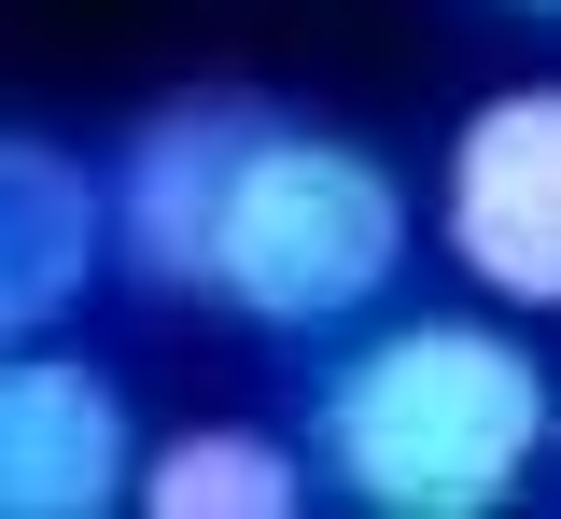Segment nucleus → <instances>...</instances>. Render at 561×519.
<instances>
[{
	"label": "nucleus",
	"mask_w": 561,
	"mask_h": 519,
	"mask_svg": "<svg viewBox=\"0 0 561 519\" xmlns=\"http://www.w3.org/2000/svg\"><path fill=\"white\" fill-rule=\"evenodd\" d=\"M548 449H561V393L505 309L365 323L309 407V463L365 519H505L548 477Z\"/></svg>",
	"instance_id": "obj_1"
},
{
	"label": "nucleus",
	"mask_w": 561,
	"mask_h": 519,
	"mask_svg": "<svg viewBox=\"0 0 561 519\" xmlns=\"http://www.w3.org/2000/svg\"><path fill=\"white\" fill-rule=\"evenodd\" d=\"M408 239H421V211L393 183V154L267 113V141L239 154V183L210 211V281L197 296H225L253 337H351L408 281Z\"/></svg>",
	"instance_id": "obj_2"
},
{
	"label": "nucleus",
	"mask_w": 561,
	"mask_h": 519,
	"mask_svg": "<svg viewBox=\"0 0 561 519\" xmlns=\"http://www.w3.org/2000/svg\"><path fill=\"white\" fill-rule=\"evenodd\" d=\"M253 141H267V99H239V84H183V99H154L113 141L99 239H113V267L140 296H197L210 281V211H225V183H239Z\"/></svg>",
	"instance_id": "obj_3"
},
{
	"label": "nucleus",
	"mask_w": 561,
	"mask_h": 519,
	"mask_svg": "<svg viewBox=\"0 0 561 519\" xmlns=\"http://www.w3.org/2000/svg\"><path fill=\"white\" fill-rule=\"evenodd\" d=\"M435 224L491 309H561V84H491L463 113Z\"/></svg>",
	"instance_id": "obj_4"
},
{
	"label": "nucleus",
	"mask_w": 561,
	"mask_h": 519,
	"mask_svg": "<svg viewBox=\"0 0 561 519\" xmlns=\"http://www.w3.org/2000/svg\"><path fill=\"white\" fill-rule=\"evenodd\" d=\"M140 422L70 337H0V519H99L127 506Z\"/></svg>",
	"instance_id": "obj_5"
},
{
	"label": "nucleus",
	"mask_w": 561,
	"mask_h": 519,
	"mask_svg": "<svg viewBox=\"0 0 561 519\" xmlns=\"http://www.w3.org/2000/svg\"><path fill=\"white\" fill-rule=\"evenodd\" d=\"M113 239H99V169L43 127H0V337H57L99 296Z\"/></svg>",
	"instance_id": "obj_6"
},
{
	"label": "nucleus",
	"mask_w": 561,
	"mask_h": 519,
	"mask_svg": "<svg viewBox=\"0 0 561 519\" xmlns=\"http://www.w3.org/2000/svg\"><path fill=\"white\" fill-rule=\"evenodd\" d=\"M140 519H295L309 506V449L267 436V422H183L127 463Z\"/></svg>",
	"instance_id": "obj_7"
},
{
	"label": "nucleus",
	"mask_w": 561,
	"mask_h": 519,
	"mask_svg": "<svg viewBox=\"0 0 561 519\" xmlns=\"http://www.w3.org/2000/svg\"><path fill=\"white\" fill-rule=\"evenodd\" d=\"M505 14H561V0H505Z\"/></svg>",
	"instance_id": "obj_8"
}]
</instances>
